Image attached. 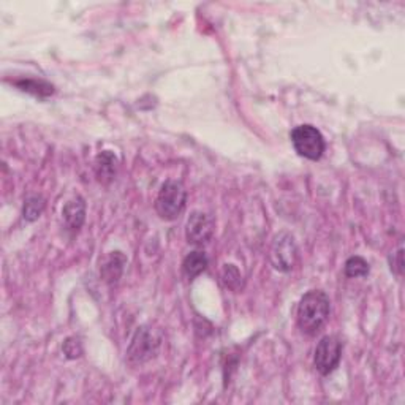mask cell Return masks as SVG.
<instances>
[{
  "instance_id": "1",
  "label": "cell",
  "mask_w": 405,
  "mask_h": 405,
  "mask_svg": "<svg viewBox=\"0 0 405 405\" xmlns=\"http://www.w3.org/2000/svg\"><path fill=\"white\" fill-rule=\"evenodd\" d=\"M331 312V303L326 293L312 290L303 296L298 306L296 321L299 329L307 336H315L325 326Z\"/></svg>"
},
{
  "instance_id": "2",
  "label": "cell",
  "mask_w": 405,
  "mask_h": 405,
  "mask_svg": "<svg viewBox=\"0 0 405 405\" xmlns=\"http://www.w3.org/2000/svg\"><path fill=\"white\" fill-rule=\"evenodd\" d=\"M161 344V334L152 326H141L136 329L127 350V361L132 366H141L155 358Z\"/></svg>"
},
{
  "instance_id": "3",
  "label": "cell",
  "mask_w": 405,
  "mask_h": 405,
  "mask_svg": "<svg viewBox=\"0 0 405 405\" xmlns=\"http://www.w3.org/2000/svg\"><path fill=\"white\" fill-rule=\"evenodd\" d=\"M187 192L178 180H166L155 199V211L164 220H174L184 213Z\"/></svg>"
},
{
  "instance_id": "4",
  "label": "cell",
  "mask_w": 405,
  "mask_h": 405,
  "mask_svg": "<svg viewBox=\"0 0 405 405\" xmlns=\"http://www.w3.org/2000/svg\"><path fill=\"white\" fill-rule=\"evenodd\" d=\"M291 142L295 151L304 159L309 160H320L323 157V152L326 149V142L320 130H317L314 126L304 124V126H298L291 132Z\"/></svg>"
},
{
  "instance_id": "5",
  "label": "cell",
  "mask_w": 405,
  "mask_h": 405,
  "mask_svg": "<svg viewBox=\"0 0 405 405\" xmlns=\"http://www.w3.org/2000/svg\"><path fill=\"white\" fill-rule=\"evenodd\" d=\"M298 257V248L295 239L288 233H279L274 238L270 248V260L274 270L280 272H288L295 267Z\"/></svg>"
},
{
  "instance_id": "6",
  "label": "cell",
  "mask_w": 405,
  "mask_h": 405,
  "mask_svg": "<svg viewBox=\"0 0 405 405\" xmlns=\"http://www.w3.org/2000/svg\"><path fill=\"white\" fill-rule=\"evenodd\" d=\"M342 357V344L336 336H325L319 345L315 348L314 366L321 376H329V373L338 369Z\"/></svg>"
},
{
  "instance_id": "7",
  "label": "cell",
  "mask_w": 405,
  "mask_h": 405,
  "mask_svg": "<svg viewBox=\"0 0 405 405\" xmlns=\"http://www.w3.org/2000/svg\"><path fill=\"white\" fill-rule=\"evenodd\" d=\"M214 234V220L211 215L201 213V211H195L187 220L185 228V238L189 244L193 246H204L208 244Z\"/></svg>"
},
{
  "instance_id": "8",
  "label": "cell",
  "mask_w": 405,
  "mask_h": 405,
  "mask_svg": "<svg viewBox=\"0 0 405 405\" xmlns=\"http://www.w3.org/2000/svg\"><path fill=\"white\" fill-rule=\"evenodd\" d=\"M62 215H64L65 225L72 232H78L83 227L86 219V203L81 197H74L68 201L64 209H62Z\"/></svg>"
},
{
  "instance_id": "9",
  "label": "cell",
  "mask_w": 405,
  "mask_h": 405,
  "mask_svg": "<svg viewBox=\"0 0 405 405\" xmlns=\"http://www.w3.org/2000/svg\"><path fill=\"white\" fill-rule=\"evenodd\" d=\"M93 170H95L98 182L109 184L116 176L117 157L111 151L100 152L95 159V164H93Z\"/></svg>"
},
{
  "instance_id": "10",
  "label": "cell",
  "mask_w": 405,
  "mask_h": 405,
  "mask_svg": "<svg viewBox=\"0 0 405 405\" xmlns=\"http://www.w3.org/2000/svg\"><path fill=\"white\" fill-rule=\"evenodd\" d=\"M206 267H208V257L204 252L195 251L187 255V257L184 258L182 271L190 280L198 277L199 274L206 271Z\"/></svg>"
},
{
  "instance_id": "11",
  "label": "cell",
  "mask_w": 405,
  "mask_h": 405,
  "mask_svg": "<svg viewBox=\"0 0 405 405\" xmlns=\"http://www.w3.org/2000/svg\"><path fill=\"white\" fill-rule=\"evenodd\" d=\"M126 257L121 252H113L111 257L108 258L107 265L103 266V277L108 284L117 282V279L121 277V274L124 271V265H126Z\"/></svg>"
},
{
  "instance_id": "12",
  "label": "cell",
  "mask_w": 405,
  "mask_h": 405,
  "mask_svg": "<svg viewBox=\"0 0 405 405\" xmlns=\"http://www.w3.org/2000/svg\"><path fill=\"white\" fill-rule=\"evenodd\" d=\"M21 91L30 92L34 95L39 97H48L54 92V87L51 84L45 83V81H35V79H26V81H16L15 83Z\"/></svg>"
},
{
  "instance_id": "13",
  "label": "cell",
  "mask_w": 405,
  "mask_h": 405,
  "mask_svg": "<svg viewBox=\"0 0 405 405\" xmlns=\"http://www.w3.org/2000/svg\"><path fill=\"white\" fill-rule=\"evenodd\" d=\"M347 277H364L369 274V263L363 257H352L345 263Z\"/></svg>"
},
{
  "instance_id": "14",
  "label": "cell",
  "mask_w": 405,
  "mask_h": 405,
  "mask_svg": "<svg viewBox=\"0 0 405 405\" xmlns=\"http://www.w3.org/2000/svg\"><path fill=\"white\" fill-rule=\"evenodd\" d=\"M43 209H45V201L41 197L29 198L26 204H24V219L27 222H34L41 215Z\"/></svg>"
},
{
  "instance_id": "15",
  "label": "cell",
  "mask_w": 405,
  "mask_h": 405,
  "mask_svg": "<svg viewBox=\"0 0 405 405\" xmlns=\"http://www.w3.org/2000/svg\"><path fill=\"white\" fill-rule=\"evenodd\" d=\"M222 279L223 284H225L230 290L238 291L242 286V277L238 271V267H234L233 265H225L222 271Z\"/></svg>"
},
{
  "instance_id": "16",
  "label": "cell",
  "mask_w": 405,
  "mask_h": 405,
  "mask_svg": "<svg viewBox=\"0 0 405 405\" xmlns=\"http://www.w3.org/2000/svg\"><path fill=\"white\" fill-rule=\"evenodd\" d=\"M64 353L68 359H74V358H79L81 353H83V345H81L79 339L77 338H68L64 342Z\"/></svg>"
}]
</instances>
